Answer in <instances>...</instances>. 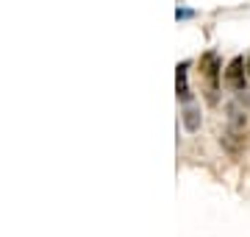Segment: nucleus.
Returning <instances> with one entry per match:
<instances>
[{"label": "nucleus", "instance_id": "obj_1", "mask_svg": "<svg viewBox=\"0 0 250 237\" xmlns=\"http://www.w3.org/2000/svg\"><path fill=\"white\" fill-rule=\"evenodd\" d=\"M200 70H203L206 75V84H208V100L214 103L217 100V90H220V59H217L214 50H208V53L203 56V62H200Z\"/></svg>", "mask_w": 250, "mask_h": 237}, {"label": "nucleus", "instance_id": "obj_2", "mask_svg": "<svg viewBox=\"0 0 250 237\" xmlns=\"http://www.w3.org/2000/svg\"><path fill=\"white\" fill-rule=\"evenodd\" d=\"M225 81L231 84L236 92H245V59L242 56H233L231 62H228V70H225Z\"/></svg>", "mask_w": 250, "mask_h": 237}, {"label": "nucleus", "instance_id": "obj_3", "mask_svg": "<svg viewBox=\"0 0 250 237\" xmlns=\"http://www.w3.org/2000/svg\"><path fill=\"white\" fill-rule=\"evenodd\" d=\"M220 142H223V148L228 151V154H239L242 148H245V131H236V128H228L223 137H220Z\"/></svg>", "mask_w": 250, "mask_h": 237}, {"label": "nucleus", "instance_id": "obj_4", "mask_svg": "<svg viewBox=\"0 0 250 237\" xmlns=\"http://www.w3.org/2000/svg\"><path fill=\"white\" fill-rule=\"evenodd\" d=\"M187 73H189V62H181L178 67H175V90H178V98H181V100H189Z\"/></svg>", "mask_w": 250, "mask_h": 237}, {"label": "nucleus", "instance_id": "obj_5", "mask_svg": "<svg viewBox=\"0 0 250 237\" xmlns=\"http://www.w3.org/2000/svg\"><path fill=\"white\" fill-rule=\"evenodd\" d=\"M184 128H187V131H197V128H200V112H197L195 106H187V109H184Z\"/></svg>", "mask_w": 250, "mask_h": 237}, {"label": "nucleus", "instance_id": "obj_6", "mask_svg": "<svg viewBox=\"0 0 250 237\" xmlns=\"http://www.w3.org/2000/svg\"><path fill=\"white\" fill-rule=\"evenodd\" d=\"M175 17H178V20H189V17H195V11H189V9H178V11H175Z\"/></svg>", "mask_w": 250, "mask_h": 237}, {"label": "nucleus", "instance_id": "obj_7", "mask_svg": "<svg viewBox=\"0 0 250 237\" xmlns=\"http://www.w3.org/2000/svg\"><path fill=\"white\" fill-rule=\"evenodd\" d=\"M248 70H250V62H248Z\"/></svg>", "mask_w": 250, "mask_h": 237}]
</instances>
